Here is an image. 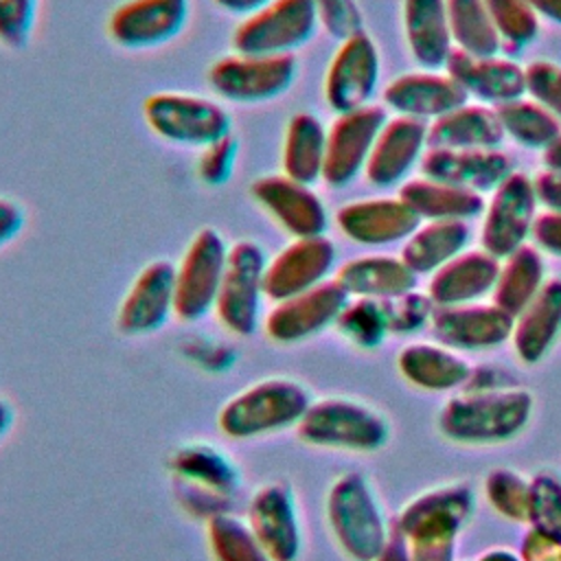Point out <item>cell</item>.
<instances>
[{"label": "cell", "instance_id": "6da1fadb", "mask_svg": "<svg viewBox=\"0 0 561 561\" xmlns=\"http://www.w3.org/2000/svg\"><path fill=\"white\" fill-rule=\"evenodd\" d=\"M535 397L517 386L497 390H458L438 416V432L460 445H500L519 436L533 416Z\"/></svg>", "mask_w": 561, "mask_h": 561}, {"label": "cell", "instance_id": "7a4b0ae2", "mask_svg": "<svg viewBox=\"0 0 561 561\" xmlns=\"http://www.w3.org/2000/svg\"><path fill=\"white\" fill-rule=\"evenodd\" d=\"M329 530L351 561H373L392 535L370 480L359 471L337 476L324 500Z\"/></svg>", "mask_w": 561, "mask_h": 561}, {"label": "cell", "instance_id": "3957f363", "mask_svg": "<svg viewBox=\"0 0 561 561\" xmlns=\"http://www.w3.org/2000/svg\"><path fill=\"white\" fill-rule=\"evenodd\" d=\"M309 390L291 377H265L230 397L217 425L228 438L250 440L296 427L311 405Z\"/></svg>", "mask_w": 561, "mask_h": 561}, {"label": "cell", "instance_id": "277c9868", "mask_svg": "<svg viewBox=\"0 0 561 561\" xmlns=\"http://www.w3.org/2000/svg\"><path fill=\"white\" fill-rule=\"evenodd\" d=\"M296 432L307 445L362 454L377 451L390 440L388 419L373 405L348 397L313 399Z\"/></svg>", "mask_w": 561, "mask_h": 561}, {"label": "cell", "instance_id": "5b68a950", "mask_svg": "<svg viewBox=\"0 0 561 561\" xmlns=\"http://www.w3.org/2000/svg\"><path fill=\"white\" fill-rule=\"evenodd\" d=\"M142 118L158 138L178 147L204 149L232 134V116L219 101L186 92L147 96Z\"/></svg>", "mask_w": 561, "mask_h": 561}, {"label": "cell", "instance_id": "8992f818", "mask_svg": "<svg viewBox=\"0 0 561 561\" xmlns=\"http://www.w3.org/2000/svg\"><path fill=\"white\" fill-rule=\"evenodd\" d=\"M296 55H243L219 57L208 68L213 92L239 105H259L287 94L298 79Z\"/></svg>", "mask_w": 561, "mask_h": 561}, {"label": "cell", "instance_id": "52a82bcc", "mask_svg": "<svg viewBox=\"0 0 561 561\" xmlns=\"http://www.w3.org/2000/svg\"><path fill=\"white\" fill-rule=\"evenodd\" d=\"M320 26L316 0H272L232 31V50L243 55H294Z\"/></svg>", "mask_w": 561, "mask_h": 561}, {"label": "cell", "instance_id": "ba28073f", "mask_svg": "<svg viewBox=\"0 0 561 561\" xmlns=\"http://www.w3.org/2000/svg\"><path fill=\"white\" fill-rule=\"evenodd\" d=\"M267 254L261 243L239 239L228 248L224 280L219 287L215 313L234 335H250L261 322L265 296Z\"/></svg>", "mask_w": 561, "mask_h": 561}, {"label": "cell", "instance_id": "9c48e42d", "mask_svg": "<svg viewBox=\"0 0 561 561\" xmlns=\"http://www.w3.org/2000/svg\"><path fill=\"white\" fill-rule=\"evenodd\" d=\"M476 511V495L465 482H449L421 491L401 506L392 530L408 546L456 543L460 530Z\"/></svg>", "mask_w": 561, "mask_h": 561}, {"label": "cell", "instance_id": "30bf717a", "mask_svg": "<svg viewBox=\"0 0 561 561\" xmlns=\"http://www.w3.org/2000/svg\"><path fill=\"white\" fill-rule=\"evenodd\" d=\"M228 243L215 228H202L175 265V316L197 322L215 311L228 261Z\"/></svg>", "mask_w": 561, "mask_h": 561}, {"label": "cell", "instance_id": "8fae6325", "mask_svg": "<svg viewBox=\"0 0 561 561\" xmlns=\"http://www.w3.org/2000/svg\"><path fill=\"white\" fill-rule=\"evenodd\" d=\"M539 199L533 178L513 171L491 193V199L482 213L480 245L497 259L508 256L524 243H528Z\"/></svg>", "mask_w": 561, "mask_h": 561}, {"label": "cell", "instance_id": "7c38bea8", "mask_svg": "<svg viewBox=\"0 0 561 561\" xmlns=\"http://www.w3.org/2000/svg\"><path fill=\"white\" fill-rule=\"evenodd\" d=\"M379 48L366 31L342 39L324 72V101L335 114L370 105L379 85Z\"/></svg>", "mask_w": 561, "mask_h": 561}, {"label": "cell", "instance_id": "4fadbf2b", "mask_svg": "<svg viewBox=\"0 0 561 561\" xmlns=\"http://www.w3.org/2000/svg\"><path fill=\"white\" fill-rule=\"evenodd\" d=\"M388 121L381 105H366L337 114L327 127V153L322 182L331 188L353 184L366 169L373 145Z\"/></svg>", "mask_w": 561, "mask_h": 561}, {"label": "cell", "instance_id": "5bb4252c", "mask_svg": "<svg viewBox=\"0 0 561 561\" xmlns=\"http://www.w3.org/2000/svg\"><path fill=\"white\" fill-rule=\"evenodd\" d=\"M348 298L342 285L329 278L302 294L274 302L263 320V329L267 337L278 344L305 342L335 327Z\"/></svg>", "mask_w": 561, "mask_h": 561}, {"label": "cell", "instance_id": "9a60e30c", "mask_svg": "<svg viewBox=\"0 0 561 561\" xmlns=\"http://www.w3.org/2000/svg\"><path fill=\"white\" fill-rule=\"evenodd\" d=\"M191 0H125L110 20V39L125 50H151L173 42L188 24Z\"/></svg>", "mask_w": 561, "mask_h": 561}, {"label": "cell", "instance_id": "2e32d148", "mask_svg": "<svg viewBox=\"0 0 561 561\" xmlns=\"http://www.w3.org/2000/svg\"><path fill=\"white\" fill-rule=\"evenodd\" d=\"M252 199L291 237H320L329 230V210L322 197L285 173H270L252 182Z\"/></svg>", "mask_w": 561, "mask_h": 561}, {"label": "cell", "instance_id": "e0dca14e", "mask_svg": "<svg viewBox=\"0 0 561 561\" xmlns=\"http://www.w3.org/2000/svg\"><path fill=\"white\" fill-rule=\"evenodd\" d=\"M337 263L335 243L327 237L291 239L265 267V296L272 302L302 294L331 278Z\"/></svg>", "mask_w": 561, "mask_h": 561}, {"label": "cell", "instance_id": "ac0fdd59", "mask_svg": "<svg viewBox=\"0 0 561 561\" xmlns=\"http://www.w3.org/2000/svg\"><path fill=\"white\" fill-rule=\"evenodd\" d=\"M434 340L451 351H489L511 340L513 316L495 302H465L436 307L430 318Z\"/></svg>", "mask_w": 561, "mask_h": 561}, {"label": "cell", "instance_id": "d6986e66", "mask_svg": "<svg viewBox=\"0 0 561 561\" xmlns=\"http://www.w3.org/2000/svg\"><path fill=\"white\" fill-rule=\"evenodd\" d=\"M175 316V265L158 259L147 263L127 287L116 324L125 335H149Z\"/></svg>", "mask_w": 561, "mask_h": 561}, {"label": "cell", "instance_id": "ffe728a7", "mask_svg": "<svg viewBox=\"0 0 561 561\" xmlns=\"http://www.w3.org/2000/svg\"><path fill=\"white\" fill-rule=\"evenodd\" d=\"M248 524L270 552L272 561H298L302 552V524L289 484L265 482L248 502Z\"/></svg>", "mask_w": 561, "mask_h": 561}, {"label": "cell", "instance_id": "44dd1931", "mask_svg": "<svg viewBox=\"0 0 561 561\" xmlns=\"http://www.w3.org/2000/svg\"><path fill=\"white\" fill-rule=\"evenodd\" d=\"M419 224L421 219L399 195L357 199L335 210V226L340 232L359 245H390L405 241Z\"/></svg>", "mask_w": 561, "mask_h": 561}, {"label": "cell", "instance_id": "7402d4cb", "mask_svg": "<svg viewBox=\"0 0 561 561\" xmlns=\"http://www.w3.org/2000/svg\"><path fill=\"white\" fill-rule=\"evenodd\" d=\"M427 147V123L410 116L388 118L373 145L364 175L377 188H390L410 175Z\"/></svg>", "mask_w": 561, "mask_h": 561}, {"label": "cell", "instance_id": "603a6c76", "mask_svg": "<svg viewBox=\"0 0 561 561\" xmlns=\"http://www.w3.org/2000/svg\"><path fill=\"white\" fill-rule=\"evenodd\" d=\"M445 72L467 92V96L493 107L526 94V72L508 57H482L454 48L445 64Z\"/></svg>", "mask_w": 561, "mask_h": 561}, {"label": "cell", "instance_id": "cb8c5ba5", "mask_svg": "<svg viewBox=\"0 0 561 561\" xmlns=\"http://www.w3.org/2000/svg\"><path fill=\"white\" fill-rule=\"evenodd\" d=\"M421 173L469 191H493L515 171L513 160L497 149H432L421 158Z\"/></svg>", "mask_w": 561, "mask_h": 561}, {"label": "cell", "instance_id": "d4e9b609", "mask_svg": "<svg viewBox=\"0 0 561 561\" xmlns=\"http://www.w3.org/2000/svg\"><path fill=\"white\" fill-rule=\"evenodd\" d=\"M469 101L467 92L447 72H405L383 90V103L399 116L434 121Z\"/></svg>", "mask_w": 561, "mask_h": 561}, {"label": "cell", "instance_id": "484cf974", "mask_svg": "<svg viewBox=\"0 0 561 561\" xmlns=\"http://www.w3.org/2000/svg\"><path fill=\"white\" fill-rule=\"evenodd\" d=\"M500 261L484 248L465 250L430 276L427 296L436 307L478 302L493 291Z\"/></svg>", "mask_w": 561, "mask_h": 561}, {"label": "cell", "instance_id": "4316f807", "mask_svg": "<svg viewBox=\"0 0 561 561\" xmlns=\"http://www.w3.org/2000/svg\"><path fill=\"white\" fill-rule=\"evenodd\" d=\"M561 337V278H548L539 294L513 318L511 344L526 366L539 364Z\"/></svg>", "mask_w": 561, "mask_h": 561}, {"label": "cell", "instance_id": "83f0119b", "mask_svg": "<svg viewBox=\"0 0 561 561\" xmlns=\"http://www.w3.org/2000/svg\"><path fill=\"white\" fill-rule=\"evenodd\" d=\"M351 298H394L416 287V274L401 256L366 254L342 263L333 276Z\"/></svg>", "mask_w": 561, "mask_h": 561}, {"label": "cell", "instance_id": "f1b7e54d", "mask_svg": "<svg viewBox=\"0 0 561 561\" xmlns=\"http://www.w3.org/2000/svg\"><path fill=\"white\" fill-rule=\"evenodd\" d=\"M403 31L408 48L421 68H445L454 50L445 0H403Z\"/></svg>", "mask_w": 561, "mask_h": 561}, {"label": "cell", "instance_id": "f546056e", "mask_svg": "<svg viewBox=\"0 0 561 561\" xmlns=\"http://www.w3.org/2000/svg\"><path fill=\"white\" fill-rule=\"evenodd\" d=\"M397 368L414 388L447 392L462 388L471 364L458 351H451L438 342H414L399 351Z\"/></svg>", "mask_w": 561, "mask_h": 561}, {"label": "cell", "instance_id": "4dcf8cb0", "mask_svg": "<svg viewBox=\"0 0 561 561\" xmlns=\"http://www.w3.org/2000/svg\"><path fill=\"white\" fill-rule=\"evenodd\" d=\"M495 107L465 103L427 123L432 149H495L504 140Z\"/></svg>", "mask_w": 561, "mask_h": 561}, {"label": "cell", "instance_id": "1f68e13d", "mask_svg": "<svg viewBox=\"0 0 561 561\" xmlns=\"http://www.w3.org/2000/svg\"><path fill=\"white\" fill-rule=\"evenodd\" d=\"M399 197L410 206V210L421 221L434 219H473L480 217L486 208L482 193L454 186L427 175L412 178L401 184Z\"/></svg>", "mask_w": 561, "mask_h": 561}, {"label": "cell", "instance_id": "d6a6232c", "mask_svg": "<svg viewBox=\"0 0 561 561\" xmlns=\"http://www.w3.org/2000/svg\"><path fill=\"white\" fill-rule=\"evenodd\" d=\"M469 237V224L462 219L423 221L403 241L401 259L416 276H432L438 267L467 250Z\"/></svg>", "mask_w": 561, "mask_h": 561}, {"label": "cell", "instance_id": "836d02e7", "mask_svg": "<svg viewBox=\"0 0 561 561\" xmlns=\"http://www.w3.org/2000/svg\"><path fill=\"white\" fill-rule=\"evenodd\" d=\"M327 153V127L311 112H298L287 121L280 147V169L287 178L313 186L322 180Z\"/></svg>", "mask_w": 561, "mask_h": 561}, {"label": "cell", "instance_id": "e575fe53", "mask_svg": "<svg viewBox=\"0 0 561 561\" xmlns=\"http://www.w3.org/2000/svg\"><path fill=\"white\" fill-rule=\"evenodd\" d=\"M546 283V263L537 245L524 243L500 261L491 302L513 318L539 294Z\"/></svg>", "mask_w": 561, "mask_h": 561}, {"label": "cell", "instance_id": "d590c367", "mask_svg": "<svg viewBox=\"0 0 561 561\" xmlns=\"http://www.w3.org/2000/svg\"><path fill=\"white\" fill-rule=\"evenodd\" d=\"M171 469L178 478L213 493H232L241 486V471L232 458L204 440L184 443L171 456Z\"/></svg>", "mask_w": 561, "mask_h": 561}, {"label": "cell", "instance_id": "8d00e7d4", "mask_svg": "<svg viewBox=\"0 0 561 561\" xmlns=\"http://www.w3.org/2000/svg\"><path fill=\"white\" fill-rule=\"evenodd\" d=\"M506 136L528 149H546L561 136V121L530 96H519L495 105Z\"/></svg>", "mask_w": 561, "mask_h": 561}, {"label": "cell", "instance_id": "74e56055", "mask_svg": "<svg viewBox=\"0 0 561 561\" xmlns=\"http://www.w3.org/2000/svg\"><path fill=\"white\" fill-rule=\"evenodd\" d=\"M454 48L469 55H497L502 50L500 35L491 22L484 0H445Z\"/></svg>", "mask_w": 561, "mask_h": 561}, {"label": "cell", "instance_id": "f35d334b", "mask_svg": "<svg viewBox=\"0 0 561 561\" xmlns=\"http://www.w3.org/2000/svg\"><path fill=\"white\" fill-rule=\"evenodd\" d=\"M206 539L215 561H272L248 519L215 513L206 524Z\"/></svg>", "mask_w": 561, "mask_h": 561}, {"label": "cell", "instance_id": "ab89813d", "mask_svg": "<svg viewBox=\"0 0 561 561\" xmlns=\"http://www.w3.org/2000/svg\"><path fill=\"white\" fill-rule=\"evenodd\" d=\"M335 329L344 340H348L357 348H377L390 335L383 300L348 298V302L344 305L342 313L335 320Z\"/></svg>", "mask_w": 561, "mask_h": 561}, {"label": "cell", "instance_id": "60d3db41", "mask_svg": "<svg viewBox=\"0 0 561 561\" xmlns=\"http://www.w3.org/2000/svg\"><path fill=\"white\" fill-rule=\"evenodd\" d=\"M482 491L489 506L504 519L513 524H526L528 515V493L530 478L522 476L508 467H495L486 471L482 480Z\"/></svg>", "mask_w": 561, "mask_h": 561}, {"label": "cell", "instance_id": "b9f144b4", "mask_svg": "<svg viewBox=\"0 0 561 561\" xmlns=\"http://www.w3.org/2000/svg\"><path fill=\"white\" fill-rule=\"evenodd\" d=\"M526 526L561 543V478L552 471L530 476Z\"/></svg>", "mask_w": 561, "mask_h": 561}, {"label": "cell", "instance_id": "7bdbcfd3", "mask_svg": "<svg viewBox=\"0 0 561 561\" xmlns=\"http://www.w3.org/2000/svg\"><path fill=\"white\" fill-rule=\"evenodd\" d=\"M502 50L519 53L539 35V18L524 0H484Z\"/></svg>", "mask_w": 561, "mask_h": 561}, {"label": "cell", "instance_id": "ee69618b", "mask_svg": "<svg viewBox=\"0 0 561 561\" xmlns=\"http://www.w3.org/2000/svg\"><path fill=\"white\" fill-rule=\"evenodd\" d=\"M388 329L394 335H410L430 324L434 302L427 294H419L414 289L399 294L394 298L383 300Z\"/></svg>", "mask_w": 561, "mask_h": 561}, {"label": "cell", "instance_id": "f6af8a7d", "mask_svg": "<svg viewBox=\"0 0 561 561\" xmlns=\"http://www.w3.org/2000/svg\"><path fill=\"white\" fill-rule=\"evenodd\" d=\"M39 0H0V44L20 50L31 42Z\"/></svg>", "mask_w": 561, "mask_h": 561}, {"label": "cell", "instance_id": "bcb514c9", "mask_svg": "<svg viewBox=\"0 0 561 561\" xmlns=\"http://www.w3.org/2000/svg\"><path fill=\"white\" fill-rule=\"evenodd\" d=\"M239 158V140L234 134H228L213 145L199 149V160H197V175L204 184L208 186H221L226 184L237 167Z\"/></svg>", "mask_w": 561, "mask_h": 561}, {"label": "cell", "instance_id": "7dc6e473", "mask_svg": "<svg viewBox=\"0 0 561 561\" xmlns=\"http://www.w3.org/2000/svg\"><path fill=\"white\" fill-rule=\"evenodd\" d=\"M526 94L561 121V66L548 59L530 61L526 68Z\"/></svg>", "mask_w": 561, "mask_h": 561}, {"label": "cell", "instance_id": "c3c4849f", "mask_svg": "<svg viewBox=\"0 0 561 561\" xmlns=\"http://www.w3.org/2000/svg\"><path fill=\"white\" fill-rule=\"evenodd\" d=\"M320 24L340 42L362 28V13L355 0H316Z\"/></svg>", "mask_w": 561, "mask_h": 561}, {"label": "cell", "instance_id": "681fc988", "mask_svg": "<svg viewBox=\"0 0 561 561\" xmlns=\"http://www.w3.org/2000/svg\"><path fill=\"white\" fill-rule=\"evenodd\" d=\"M508 386H517V379L506 366L495 362H482L471 364L467 381L462 383L460 390H497Z\"/></svg>", "mask_w": 561, "mask_h": 561}, {"label": "cell", "instance_id": "f907efd6", "mask_svg": "<svg viewBox=\"0 0 561 561\" xmlns=\"http://www.w3.org/2000/svg\"><path fill=\"white\" fill-rule=\"evenodd\" d=\"M533 243L554 256H561V210H543L535 217Z\"/></svg>", "mask_w": 561, "mask_h": 561}, {"label": "cell", "instance_id": "816d5d0a", "mask_svg": "<svg viewBox=\"0 0 561 561\" xmlns=\"http://www.w3.org/2000/svg\"><path fill=\"white\" fill-rule=\"evenodd\" d=\"M522 561H561V543L528 528L519 541Z\"/></svg>", "mask_w": 561, "mask_h": 561}, {"label": "cell", "instance_id": "f5cc1de1", "mask_svg": "<svg viewBox=\"0 0 561 561\" xmlns=\"http://www.w3.org/2000/svg\"><path fill=\"white\" fill-rule=\"evenodd\" d=\"M26 213L22 204L11 197H0V248L9 245L24 228Z\"/></svg>", "mask_w": 561, "mask_h": 561}, {"label": "cell", "instance_id": "db71d44e", "mask_svg": "<svg viewBox=\"0 0 561 561\" xmlns=\"http://www.w3.org/2000/svg\"><path fill=\"white\" fill-rule=\"evenodd\" d=\"M535 193L546 210H561V171L541 169L535 178Z\"/></svg>", "mask_w": 561, "mask_h": 561}, {"label": "cell", "instance_id": "11a10c76", "mask_svg": "<svg viewBox=\"0 0 561 561\" xmlns=\"http://www.w3.org/2000/svg\"><path fill=\"white\" fill-rule=\"evenodd\" d=\"M373 561H412L408 541H405L401 535H397V533L392 530L388 543L383 546V550H381Z\"/></svg>", "mask_w": 561, "mask_h": 561}, {"label": "cell", "instance_id": "9f6ffc18", "mask_svg": "<svg viewBox=\"0 0 561 561\" xmlns=\"http://www.w3.org/2000/svg\"><path fill=\"white\" fill-rule=\"evenodd\" d=\"M221 11L237 15V18H248L254 11L263 9L265 4H270L272 0H213Z\"/></svg>", "mask_w": 561, "mask_h": 561}, {"label": "cell", "instance_id": "6f0895ef", "mask_svg": "<svg viewBox=\"0 0 561 561\" xmlns=\"http://www.w3.org/2000/svg\"><path fill=\"white\" fill-rule=\"evenodd\" d=\"M537 18L561 24V0H524Z\"/></svg>", "mask_w": 561, "mask_h": 561}, {"label": "cell", "instance_id": "680465c9", "mask_svg": "<svg viewBox=\"0 0 561 561\" xmlns=\"http://www.w3.org/2000/svg\"><path fill=\"white\" fill-rule=\"evenodd\" d=\"M473 561H522V557H519V552L495 546V548H489L482 554H478Z\"/></svg>", "mask_w": 561, "mask_h": 561}, {"label": "cell", "instance_id": "91938a15", "mask_svg": "<svg viewBox=\"0 0 561 561\" xmlns=\"http://www.w3.org/2000/svg\"><path fill=\"white\" fill-rule=\"evenodd\" d=\"M541 162H543V169L561 171V136L541 151Z\"/></svg>", "mask_w": 561, "mask_h": 561}, {"label": "cell", "instance_id": "94428289", "mask_svg": "<svg viewBox=\"0 0 561 561\" xmlns=\"http://www.w3.org/2000/svg\"><path fill=\"white\" fill-rule=\"evenodd\" d=\"M13 421H15V412H13L11 401L0 397V438L13 427Z\"/></svg>", "mask_w": 561, "mask_h": 561}]
</instances>
